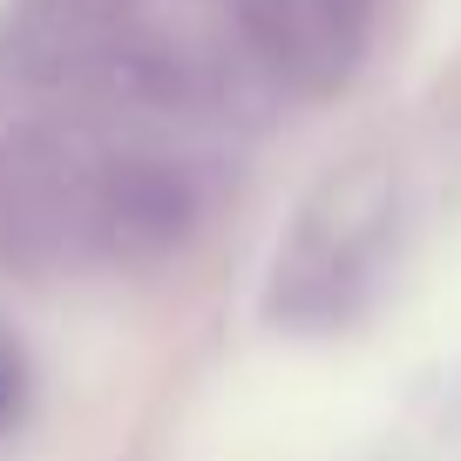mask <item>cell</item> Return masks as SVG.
Here are the masks:
<instances>
[{
	"instance_id": "obj_1",
	"label": "cell",
	"mask_w": 461,
	"mask_h": 461,
	"mask_svg": "<svg viewBox=\"0 0 461 461\" xmlns=\"http://www.w3.org/2000/svg\"><path fill=\"white\" fill-rule=\"evenodd\" d=\"M401 238V170L393 157H353L305 197L272 265L278 326H339L374 299Z\"/></svg>"
},
{
	"instance_id": "obj_2",
	"label": "cell",
	"mask_w": 461,
	"mask_h": 461,
	"mask_svg": "<svg viewBox=\"0 0 461 461\" xmlns=\"http://www.w3.org/2000/svg\"><path fill=\"white\" fill-rule=\"evenodd\" d=\"M230 21L272 82L319 95L353 75L374 28V0H230Z\"/></svg>"
},
{
	"instance_id": "obj_3",
	"label": "cell",
	"mask_w": 461,
	"mask_h": 461,
	"mask_svg": "<svg viewBox=\"0 0 461 461\" xmlns=\"http://www.w3.org/2000/svg\"><path fill=\"white\" fill-rule=\"evenodd\" d=\"M14 401H21V380H14V366L0 360V420L14 414Z\"/></svg>"
}]
</instances>
